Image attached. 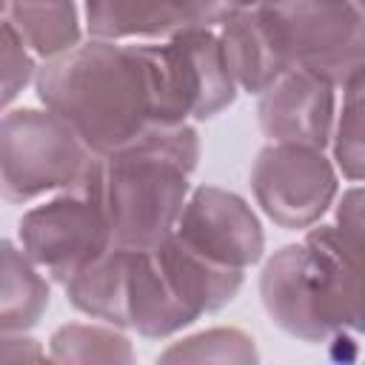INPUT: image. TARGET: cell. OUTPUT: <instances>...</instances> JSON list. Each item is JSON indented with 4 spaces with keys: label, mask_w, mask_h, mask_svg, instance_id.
<instances>
[{
    "label": "cell",
    "mask_w": 365,
    "mask_h": 365,
    "mask_svg": "<svg viewBox=\"0 0 365 365\" xmlns=\"http://www.w3.org/2000/svg\"><path fill=\"white\" fill-rule=\"evenodd\" d=\"M194 322H197V317L177 297L154 248L131 251L128 331H137L145 339H168L185 328H191Z\"/></svg>",
    "instance_id": "12"
},
{
    "label": "cell",
    "mask_w": 365,
    "mask_h": 365,
    "mask_svg": "<svg viewBox=\"0 0 365 365\" xmlns=\"http://www.w3.org/2000/svg\"><path fill=\"white\" fill-rule=\"evenodd\" d=\"M40 57L29 48L23 34L3 20V108H11V103L20 97V91L37 77Z\"/></svg>",
    "instance_id": "20"
},
{
    "label": "cell",
    "mask_w": 365,
    "mask_h": 365,
    "mask_svg": "<svg viewBox=\"0 0 365 365\" xmlns=\"http://www.w3.org/2000/svg\"><path fill=\"white\" fill-rule=\"evenodd\" d=\"M17 242L29 259L57 285H66L111 245V225L100 200L80 182L23 211Z\"/></svg>",
    "instance_id": "6"
},
{
    "label": "cell",
    "mask_w": 365,
    "mask_h": 365,
    "mask_svg": "<svg viewBox=\"0 0 365 365\" xmlns=\"http://www.w3.org/2000/svg\"><path fill=\"white\" fill-rule=\"evenodd\" d=\"M48 354L40 348V342L34 336H29V331L20 334H3L0 336V359L3 362H20V359H46Z\"/></svg>",
    "instance_id": "22"
},
{
    "label": "cell",
    "mask_w": 365,
    "mask_h": 365,
    "mask_svg": "<svg viewBox=\"0 0 365 365\" xmlns=\"http://www.w3.org/2000/svg\"><path fill=\"white\" fill-rule=\"evenodd\" d=\"M336 125L331 137V160L342 180L365 182V68L342 88Z\"/></svg>",
    "instance_id": "18"
},
{
    "label": "cell",
    "mask_w": 365,
    "mask_h": 365,
    "mask_svg": "<svg viewBox=\"0 0 365 365\" xmlns=\"http://www.w3.org/2000/svg\"><path fill=\"white\" fill-rule=\"evenodd\" d=\"M334 228L345 245L365 259V182L345 188L334 202Z\"/></svg>",
    "instance_id": "21"
},
{
    "label": "cell",
    "mask_w": 365,
    "mask_h": 365,
    "mask_svg": "<svg viewBox=\"0 0 365 365\" xmlns=\"http://www.w3.org/2000/svg\"><path fill=\"white\" fill-rule=\"evenodd\" d=\"M171 86L188 123H205L234 106L240 88L214 29H182L163 40Z\"/></svg>",
    "instance_id": "10"
},
{
    "label": "cell",
    "mask_w": 365,
    "mask_h": 365,
    "mask_svg": "<svg viewBox=\"0 0 365 365\" xmlns=\"http://www.w3.org/2000/svg\"><path fill=\"white\" fill-rule=\"evenodd\" d=\"M200 151L197 125L177 123L160 125L134 145L94 160L83 185L100 200L114 245L148 251L177 231Z\"/></svg>",
    "instance_id": "2"
},
{
    "label": "cell",
    "mask_w": 365,
    "mask_h": 365,
    "mask_svg": "<svg viewBox=\"0 0 365 365\" xmlns=\"http://www.w3.org/2000/svg\"><path fill=\"white\" fill-rule=\"evenodd\" d=\"M3 288H0V331L20 334L31 331L51 299L48 277L29 259L20 242L3 240Z\"/></svg>",
    "instance_id": "16"
},
{
    "label": "cell",
    "mask_w": 365,
    "mask_h": 365,
    "mask_svg": "<svg viewBox=\"0 0 365 365\" xmlns=\"http://www.w3.org/2000/svg\"><path fill=\"white\" fill-rule=\"evenodd\" d=\"M3 20L23 34L40 60L57 57L86 40L77 0H3Z\"/></svg>",
    "instance_id": "15"
},
{
    "label": "cell",
    "mask_w": 365,
    "mask_h": 365,
    "mask_svg": "<svg viewBox=\"0 0 365 365\" xmlns=\"http://www.w3.org/2000/svg\"><path fill=\"white\" fill-rule=\"evenodd\" d=\"M348 3H351V6H356V9L365 14V0H348Z\"/></svg>",
    "instance_id": "23"
},
{
    "label": "cell",
    "mask_w": 365,
    "mask_h": 365,
    "mask_svg": "<svg viewBox=\"0 0 365 365\" xmlns=\"http://www.w3.org/2000/svg\"><path fill=\"white\" fill-rule=\"evenodd\" d=\"M257 11L288 71L305 68L342 88L365 68V14L348 0H268Z\"/></svg>",
    "instance_id": "5"
},
{
    "label": "cell",
    "mask_w": 365,
    "mask_h": 365,
    "mask_svg": "<svg viewBox=\"0 0 365 365\" xmlns=\"http://www.w3.org/2000/svg\"><path fill=\"white\" fill-rule=\"evenodd\" d=\"M34 94L40 106L71 123L97 157L117 154L160 125L188 123L171 86L163 40L86 37L68 51L40 60Z\"/></svg>",
    "instance_id": "1"
},
{
    "label": "cell",
    "mask_w": 365,
    "mask_h": 365,
    "mask_svg": "<svg viewBox=\"0 0 365 365\" xmlns=\"http://www.w3.org/2000/svg\"><path fill=\"white\" fill-rule=\"evenodd\" d=\"M336 86L325 77L291 68L271 88L259 94L257 120L268 143H291L311 148H331L339 97Z\"/></svg>",
    "instance_id": "9"
},
{
    "label": "cell",
    "mask_w": 365,
    "mask_h": 365,
    "mask_svg": "<svg viewBox=\"0 0 365 365\" xmlns=\"http://www.w3.org/2000/svg\"><path fill=\"white\" fill-rule=\"evenodd\" d=\"M251 194L274 225L308 231L334 208L339 171L322 148L265 143L251 163Z\"/></svg>",
    "instance_id": "7"
},
{
    "label": "cell",
    "mask_w": 365,
    "mask_h": 365,
    "mask_svg": "<svg viewBox=\"0 0 365 365\" xmlns=\"http://www.w3.org/2000/svg\"><path fill=\"white\" fill-rule=\"evenodd\" d=\"M128 274L131 248L111 245L63 285L66 299L80 314L128 331Z\"/></svg>",
    "instance_id": "13"
},
{
    "label": "cell",
    "mask_w": 365,
    "mask_h": 365,
    "mask_svg": "<svg viewBox=\"0 0 365 365\" xmlns=\"http://www.w3.org/2000/svg\"><path fill=\"white\" fill-rule=\"evenodd\" d=\"M259 299L291 339L328 345L339 334L365 336V259L345 245L334 222H317L262 262Z\"/></svg>",
    "instance_id": "3"
},
{
    "label": "cell",
    "mask_w": 365,
    "mask_h": 365,
    "mask_svg": "<svg viewBox=\"0 0 365 365\" xmlns=\"http://www.w3.org/2000/svg\"><path fill=\"white\" fill-rule=\"evenodd\" d=\"M97 154L51 108H6L0 120V191L26 205L46 194L77 188Z\"/></svg>",
    "instance_id": "4"
},
{
    "label": "cell",
    "mask_w": 365,
    "mask_h": 365,
    "mask_svg": "<svg viewBox=\"0 0 365 365\" xmlns=\"http://www.w3.org/2000/svg\"><path fill=\"white\" fill-rule=\"evenodd\" d=\"M54 362H134V345L125 328L108 322H66L48 336Z\"/></svg>",
    "instance_id": "17"
},
{
    "label": "cell",
    "mask_w": 365,
    "mask_h": 365,
    "mask_svg": "<svg viewBox=\"0 0 365 365\" xmlns=\"http://www.w3.org/2000/svg\"><path fill=\"white\" fill-rule=\"evenodd\" d=\"M160 362H237V365H251L259 359L257 342L248 331L234 328V325H220V328H205L188 336L174 339L165 351L157 356Z\"/></svg>",
    "instance_id": "19"
},
{
    "label": "cell",
    "mask_w": 365,
    "mask_h": 365,
    "mask_svg": "<svg viewBox=\"0 0 365 365\" xmlns=\"http://www.w3.org/2000/svg\"><path fill=\"white\" fill-rule=\"evenodd\" d=\"M217 34H220L231 77L242 94L259 97L265 88H271L288 71L262 26V17L257 9L231 17L222 29H217Z\"/></svg>",
    "instance_id": "14"
},
{
    "label": "cell",
    "mask_w": 365,
    "mask_h": 365,
    "mask_svg": "<svg viewBox=\"0 0 365 365\" xmlns=\"http://www.w3.org/2000/svg\"><path fill=\"white\" fill-rule=\"evenodd\" d=\"M86 34L120 43L168 40L200 29V0H83Z\"/></svg>",
    "instance_id": "11"
},
{
    "label": "cell",
    "mask_w": 365,
    "mask_h": 365,
    "mask_svg": "<svg viewBox=\"0 0 365 365\" xmlns=\"http://www.w3.org/2000/svg\"><path fill=\"white\" fill-rule=\"evenodd\" d=\"M211 262L248 271L265 254V231L245 197L220 185H197L174 231Z\"/></svg>",
    "instance_id": "8"
}]
</instances>
